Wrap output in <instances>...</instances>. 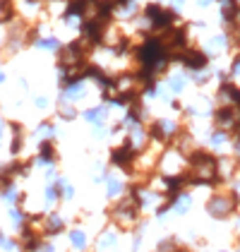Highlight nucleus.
<instances>
[{"mask_svg":"<svg viewBox=\"0 0 240 252\" xmlns=\"http://www.w3.org/2000/svg\"><path fill=\"white\" fill-rule=\"evenodd\" d=\"M58 116L62 118V120H75V118L80 116V113H77V108H75L72 103H67V101H62V103H60Z\"/></svg>","mask_w":240,"mask_h":252,"instance_id":"nucleus-20","label":"nucleus"},{"mask_svg":"<svg viewBox=\"0 0 240 252\" xmlns=\"http://www.w3.org/2000/svg\"><path fill=\"white\" fill-rule=\"evenodd\" d=\"M56 188H58L60 202H72V199H75V188H72V183H70V180L58 178V180H56Z\"/></svg>","mask_w":240,"mask_h":252,"instance_id":"nucleus-17","label":"nucleus"},{"mask_svg":"<svg viewBox=\"0 0 240 252\" xmlns=\"http://www.w3.org/2000/svg\"><path fill=\"white\" fill-rule=\"evenodd\" d=\"M190 204H192V197H190L187 192H180L171 199V209H173L176 214H187L190 212Z\"/></svg>","mask_w":240,"mask_h":252,"instance_id":"nucleus-15","label":"nucleus"},{"mask_svg":"<svg viewBox=\"0 0 240 252\" xmlns=\"http://www.w3.org/2000/svg\"><path fill=\"white\" fill-rule=\"evenodd\" d=\"M226 142H228V132H226V130L211 132V147H221V144H226Z\"/></svg>","mask_w":240,"mask_h":252,"instance_id":"nucleus-23","label":"nucleus"},{"mask_svg":"<svg viewBox=\"0 0 240 252\" xmlns=\"http://www.w3.org/2000/svg\"><path fill=\"white\" fill-rule=\"evenodd\" d=\"M36 106H39V108H46V106H48V98L39 96V98H36Z\"/></svg>","mask_w":240,"mask_h":252,"instance_id":"nucleus-28","label":"nucleus"},{"mask_svg":"<svg viewBox=\"0 0 240 252\" xmlns=\"http://www.w3.org/2000/svg\"><path fill=\"white\" fill-rule=\"evenodd\" d=\"M197 2H200V5H209L211 0H197Z\"/></svg>","mask_w":240,"mask_h":252,"instance_id":"nucleus-31","label":"nucleus"},{"mask_svg":"<svg viewBox=\"0 0 240 252\" xmlns=\"http://www.w3.org/2000/svg\"><path fill=\"white\" fill-rule=\"evenodd\" d=\"M7 127H10V132H12V139H10V154L20 156V152L24 149V127H22L20 123H10Z\"/></svg>","mask_w":240,"mask_h":252,"instance_id":"nucleus-9","label":"nucleus"},{"mask_svg":"<svg viewBox=\"0 0 240 252\" xmlns=\"http://www.w3.org/2000/svg\"><path fill=\"white\" fill-rule=\"evenodd\" d=\"M182 163H185V158L178 149H168L166 154H161L159 168L166 178H171V175H182Z\"/></svg>","mask_w":240,"mask_h":252,"instance_id":"nucleus-4","label":"nucleus"},{"mask_svg":"<svg viewBox=\"0 0 240 252\" xmlns=\"http://www.w3.org/2000/svg\"><path fill=\"white\" fill-rule=\"evenodd\" d=\"M137 152L132 149V144H127L125 139H122V144L118 147H113L111 149V163L120 168V171H127V173H132L135 171V161H137Z\"/></svg>","mask_w":240,"mask_h":252,"instance_id":"nucleus-3","label":"nucleus"},{"mask_svg":"<svg viewBox=\"0 0 240 252\" xmlns=\"http://www.w3.org/2000/svg\"><path fill=\"white\" fill-rule=\"evenodd\" d=\"M70 245H72V250L75 252H87L89 250V235L84 228H72L70 231Z\"/></svg>","mask_w":240,"mask_h":252,"instance_id":"nucleus-13","label":"nucleus"},{"mask_svg":"<svg viewBox=\"0 0 240 252\" xmlns=\"http://www.w3.org/2000/svg\"><path fill=\"white\" fill-rule=\"evenodd\" d=\"M111 221L113 226H118L120 231H135L140 223V209L135 204V199L130 197V192L122 194L120 199H116V204L111 207Z\"/></svg>","mask_w":240,"mask_h":252,"instance_id":"nucleus-1","label":"nucleus"},{"mask_svg":"<svg viewBox=\"0 0 240 252\" xmlns=\"http://www.w3.org/2000/svg\"><path fill=\"white\" fill-rule=\"evenodd\" d=\"M2 79H5V75H2V72H0V84H2Z\"/></svg>","mask_w":240,"mask_h":252,"instance_id":"nucleus-33","label":"nucleus"},{"mask_svg":"<svg viewBox=\"0 0 240 252\" xmlns=\"http://www.w3.org/2000/svg\"><path fill=\"white\" fill-rule=\"evenodd\" d=\"M2 137H5V123L0 120V147H2Z\"/></svg>","mask_w":240,"mask_h":252,"instance_id":"nucleus-29","label":"nucleus"},{"mask_svg":"<svg viewBox=\"0 0 240 252\" xmlns=\"http://www.w3.org/2000/svg\"><path fill=\"white\" fill-rule=\"evenodd\" d=\"M236 207H238V202L233 199V194H214L209 202H207V212H209V216L211 219H219V221H223V219H228L231 214L236 212Z\"/></svg>","mask_w":240,"mask_h":252,"instance_id":"nucleus-2","label":"nucleus"},{"mask_svg":"<svg viewBox=\"0 0 240 252\" xmlns=\"http://www.w3.org/2000/svg\"><path fill=\"white\" fill-rule=\"evenodd\" d=\"M111 106H94V108H87V111H82V116H84V120H89L94 127L96 125H103L106 120H108V111Z\"/></svg>","mask_w":240,"mask_h":252,"instance_id":"nucleus-11","label":"nucleus"},{"mask_svg":"<svg viewBox=\"0 0 240 252\" xmlns=\"http://www.w3.org/2000/svg\"><path fill=\"white\" fill-rule=\"evenodd\" d=\"M15 248H17V243H15L10 235H5V233L0 231V250L2 252H12Z\"/></svg>","mask_w":240,"mask_h":252,"instance_id":"nucleus-22","label":"nucleus"},{"mask_svg":"<svg viewBox=\"0 0 240 252\" xmlns=\"http://www.w3.org/2000/svg\"><path fill=\"white\" fill-rule=\"evenodd\" d=\"M236 156L240 158V139H238V137H236Z\"/></svg>","mask_w":240,"mask_h":252,"instance_id":"nucleus-30","label":"nucleus"},{"mask_svg":"<svg viewBox=\"0 0 240 252\" xmlns=\"http://www.w3.org/2000/svg\"><path fill=\"white\" fill-rule=\"evenodd\" d=\"M122 194H127V185L120 178L108 173V178H106V197L108 199H120Z\"/></svg>","mask_w":240,"mask_h":252,"instance_id":"nucleus-10","label":"nucleus"},{"mask_svg":"<svg viewBox=\"0 0 240 252\" xmlns=\"http://www.w3.org/2000/svg\"><path fill=\"white\" fill-rule=\"evenodd\" d=\"M233 199H236V202L240 204V180L236 183V185H233Z\"/></svg>","mask_w":240,"mask_h":252,"instance_id":"nucleus-27","label":"nucleus"},{"mask_svg":"<svg viewBox=\"0 0 240 252\" xmlns=\"http://www.w3.org/2000/svg\"><path fill=\"white\" fill-rule=\"evenodd\" d=\"M0 199H2L7 207H20L22 202H24V194H22V190L17 188V183L12 180V183H2V185H0Z\"/></svg>","mask_w":240,"mask_h":252,"instance_id":"nucleus-7","label":"nucleus"},{"mask_svg":"<svg viewBox=\"0 0 240 252\" xmlns=\"http://www.w3.org/2000/svg\"><path fill=\"white\" fill-rule=\"evenodd\" d=\"M144 17L151 22L154 27H161V29H166L171 22L176 20V12L173 10H163L161 5H149L147 10H144Z\"/></svg>","mask_w":240,"mask_h":252,"instance_id":"nucleus-5","label":"nucleus"},{"mask_svg":"<svg viewBox=\"0 0 240 252\" xmlns=\"http://www.w3.org/2000/svg\"><path fill=\"white\" fill-rule=\"evenodd\" d=\"M39 46L41 48H51V51H56V48H60V43L56 36H48V39H41L39 41Z\"/></svg>","mask_w":240,"mask_h":252,"instance_id":"nucleus-24","label":"nucleus"},{"mask_svg":"<svg viewBox=\"0 0 240 252\" xmlns=\"http://www.w3.org/2000/svg\"><path fill=\"white\" fill-rule=\"evenodd\" d=\"M65 216L58 212H51L43 216V226H41V233L43 235H48V238H53V235H60V233L65 231Z\"/></svg>","mask_w":240,"mask_h":252,"instance_id":"nucleus-6","label":"nucleus"},{"mask_svg":"<svg viewBox=\"0 0 240 252\" xmlns=\"http://www.w3.org/2000/svg\"><path fill=\"white\" fill-rule=\"evenodd\" d=\"M39 252H56V245H53V243H46V240H43V245H41Z\"/></svg>","mask_w":240,"mask_h":252,"instance_id":"nucleus-26","label":"nucleus"},{"mask_svg":"<svg viewBox=\"0 0 240 252\" xmlns=\"http://www.w3.org/2000/svg\"><path fill=\"white\" fill-rule=\"evenodd\" d=\"M182 87H185V79H182V77H173V79H171V92L180 94V92H182Z\"/></svg>","mask_w":240,"mask_h":252,"instance_id":"nucleus-25","label":"nucleus"},{"mask_svg":"<svg viewBox=\"0 0 240 252\" xmlns=\"http://www.w3.org/2000/svg\"><path fill=\"white\" fill-rule=\"evenodd\" d=\"M182 63H185L187 67H192V70H202V67L207 65V56H204V53H197V51H187V53L182 56Z\"/></svg>","mask_w":240,"mask_h":252,"instance_id":"nucleus-16","label":"nucleus"},{"mask_svg":"<svg viewBox=\"0 0 240 252\" xmlns=\"http://www.w3.org/2000/svg\"><path fill=\"white\" fill-rule=\"evenodd\" d=\"M7 216H10L12 228H17V231H22L27 226V219H29L27 209H22V207H7Z\"/></svg>","mask_w":240,"mask_h":252,"instance_id":"nucleus-14","label":"nucleus"},{"mask_svg":"<svg viewBox=\"0 0 240 252\" xmlns=\"http://www.w3.org/2000/svg\"><path fill=\"white\" fill-rule=\"evenodd\" d=\"M173 2H176V5H182V2H185V0H173Z\"/></svg>","mask_w":240,"mask_h":252,"instance_id":"nucleus-32","label":"nucleus"},{"mask_svg":"<svg viewBox=\"0 0 240 252\" xmlns=\"http://www.w3.org/2000/svg\"><path fill=\"white\" fill-rule=\"evenodd\" d=\"M53 137H56V125H53L51 120L41 123L39 127H36V139H39V142H51Z\"/></svg>","mask_w":240,"mask_h":252,"instance_id":"nucleus-19","label":"nucleus"},{"mask_svg":"<svg viewBox=\"0 0 240 252\" xmlns=\"http://www.w3.org/2000/svg\"><path fill=\"white\" fill-rule=\"evenodd\" d=\"M56 147H53V142H39V154L34 158V163H39V166H53L56 163Z\"/></svg>","mask_w":240,"mask_h":252,"instance_id":"nucleus-8","label":"nucleus"},{"mask_svg":"<svg viewBox=\"0 0 240 252\" xmlns=\"http://www.w3.org/2000/svg\"><path fill=\"white\" fill-rule=\"evenodd\" d=\"M180 245L176 238H166V240H161L159 245H156V252H176Z\"/></svg>","mask_w":240,"mask_h":252,"instance_id":"nucleus-21","label":"nucleus"},{"mask_svg":"<svg viewBox=\"0 0 240 252\" xmlns=\"http://www.w3.org/2000/svg\"><path fill=\"white\" fill-rule=\"evenodd\" d=\"M238 231H240V221H238Z\"/></svg>","mask_w":240,"mask_h":252,"instance_id":"nucleus-34","label":"nucleus"},{"mask_svg":"<svg viewBox=\"0 0 240 252\" xmlns=\"http://www.w3.org/2000/svg\"><path fill=\"white\" fill-rule=\"evenodd\" d=\"M118 250V233L103 231L96 240V252H116Z\"/></svg>","mask_w":240,"mask_h":252,"instance_id":"nucleus-12","label":"nucleus"},{"mask_svg":"<svg viewBox=\"0 0 240 252\" xmlns=\"http://www.w3.org/2000/svg\"><path fill=\"white\" fill-rule=\"evenodd\" d=\"M58 202H60V194H58L56 183H48V185L43 188V207H46V209H53Z\"/></svg>","mask_w":240,"mask_h":252,"instance_id":"nucleus-18","label":"nucleus"}]
</instances>
